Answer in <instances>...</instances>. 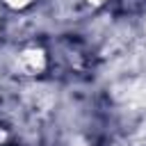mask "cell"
Masks as SVG:
<instances>
[{"label":"cell","mask_w":146,"mask_h":146,"mask_svg":"<svg viewBox=\"0 0 146 146\" xmlns=\"http://www.w3.org/2000/svg\"><path fill=\"white\" fill-rule=\"evenodd\" d=\"M9 9H23V7H27L32 0H2Z\"/></svg>","instance_id":"obj_2"},{"label":"cell","mask_w":146,"mask_h":146,"mask_svg":"<svg viewBox=\"0 0 146 146\" xmlns=\"http://www.w3.org/2000/svg\"><path fill=\"white\" fill-rule=\"evenodd\" d=\"M87 2H89V5H96V7H98V5H103L105 0H87Z\"/></svg>","instance_id":"obj_3"},{"label":"cell","mask_w":146,"mask_h":146,"mask_svg":"<svg viewBox=\"0 0 146 146\" xmlns=\"http://www.w3.org/2000/svg\"><path fill=\"white\" fill-rule=\"evenodd\" d=\"M46 64H48L46 52H43L41 48H36V46L23 48V50L16 55V66H18V71H21L23 75H39V73H43Z\"/></svg>","instance_id":"obj_1"}]
</instances>
